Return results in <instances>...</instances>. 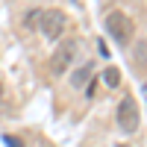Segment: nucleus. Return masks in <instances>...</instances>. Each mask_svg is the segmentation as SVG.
<instances>
[{"instance_id":"3","label":"nucleus","mask_w":147,"mask_h":147,"mask_svg":"<svg viewBox=\"0 0 147 147\" xmlns=\"http://www.w3.org/2000/svg\"><path fill=\"white\" fill-rule=\"evenodd\" d=\"M118 127L124 129V132H136L138 124H141V115H138V103H136V97H124V100L118 103Z\"/></svg>"},{"instance_id":"5","label":"nucleus","mask_w":147,"mask_h":147,"mask_svg":"<svg viewBox=\"0 0 147 147\" xmlns=\"http://www.w3.org/2000/svg\"><path fill=\"white\" fill-rule=\"evenodd\" d=\"M88 77H91V62H88V65H82V68L74 74V77H71V85H74V88H82Z\"/></svg>"},{"instance_id":"1","label":"nucleus","mask_w":147,"mask_h":147,"mask_svg":"<svg viewBox=\"0 0 147 147\" xmlns=\"http://www.w3.org/2000/svg\"><path fill=\"white\" fill-rule=\"evenodd\" d=\"M106 32L115 38V44H129V38L136 35V24H132L129 15H124V12H109L106 15Z\"/></svg>"},{"instance_id":"9","label":"nucleus","mask_w":147,"mask_h":147,"mask_svg":"<svg viewBox=\"0 0 147 147\" xmlns=\"http://www.w3.org/2000/svg\"><path fill=\"white\" fill-rule=\"evenodd\" d=\"M3 144H6V147H24V141L15 138V136H3Z\"/></svg>"},{"instance_id":"11","label":"nucleus","mask_w":147,"mask_h":147,"mask_svg":"<svg viewBox=\"0 0 147 147\" xmlns=\"http://www.w3.org/2000/svg\"><path fill=\"white\" fill-rule=\"evenodd\" d=\"M118 147H129V144H118Z\"/></svg>"},{"instance_id":"8","label":"nucleus","mask_w":147,"mask_h":147,"mask_svg":"<svg viewBox=\"0 0 147 147\" xmlns=\"http://www.w3.org/2000/svg\"><path fill=\"white\" fill-rule=\"evenodd\" d=\"M38 15H41L38 9H32V12H27V21H24V24H27V27H35V24H38Z\"/></svg>"},{"instance_id":"4","label":"nucleus","mask_w":147,"mask_h":147,"mask_svg":"<svg viewBox=\"0 0 147 147\" xmlns=\"http://www.w3.org/2000/svg\"><path fill=\"white\" fill-rule=\"evenodd\" d=\"M74 53H77V41H65L62 47H59V50L53 53V59H50L53 74H65L71 68V62H74Z\"/></svg>"},{"instance_id":"2","label":"nucleus","mask_w":147,"mask_h":147,"mask_svg":"<svg viewBox=\"0 0 147 147\" xmlns=\"http://www.w3.org/2000/svg\"><path fill=\"white\" fill-rule=\"evenodd\" d=\"M65 24H68V18L62 9H47L38 15V30L47 41H59V35L65 32Z\"/></svg>"},{"instance_id":"10","label":"nucleus","mask_w":147,"mask_h":147,"mask_svg":"<svg viewBox=\"0 0 147 147\" xmlns=\"http://www.w3.org/2000/svg\"><path fill=\"white\" fill-rule=\"evenodd\" d=\"M0 97H3V85H0Z\"/></svg>"},{"instance_id":"6","label":"nucleus","mask_w":147,"mask_h":147,"mask_svg":"<svg viewBox=\"0 0 147 147\" xmlns=\"http://www.w3.org/2000/svg\"><path fill=\"white\" fill-rule=\"evenodd\" d=\"M103 82L109 85V88H118V85H121V71L118 68H106L103 71Z\"/></svg>"},{"instance_id":"7","label":"nucleus","mask_w":147,"mask_h":147,"mask_svg":"<svg viewBox=\"0 0 147 147\" xmlns=\"http://www.w3.org/2000/svg\"><path fill=\"white\" fill-rule=\"evenodd\" d=\"M136 62H138V68H144V38H138V44H136Z\"/></svg>"}]
</instances>
